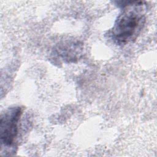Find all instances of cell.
Segmentation results:
<instances>
[{
    "label": "cell",
    "instance_id": "6da1fadb",
    "mask_svg": "<svg viewBox=\"0 0 157 157\" xmlns=\"http://www.w3.org/2000/svg\"><path fill=\"white\" fill-rule=\"evenodd\" d=\"M145 4L142 1L126 2L110 31L112 39L118 44H126L135 40L145 21Z\"/></svg>",
    "mask_w": 157,
    "mask_h": 157
},
{
    "label": "cell",
    "instance_id": "7a4b0ae2",
    "mask_svg": "<svg viewBox=\"0 0 157 157\" xmlns=\"http://www.w3.org/2000/svg\"><path fill=\"white\" fill-rule=\"evenodd\" d=\"M22 114L19 106L7 109L1 115L0 141L2 145L10 147L15 142L18 132V123Z\"/></svg>",
    "mask_w": 157,
    "mask_h": 157
}]
</instances>
